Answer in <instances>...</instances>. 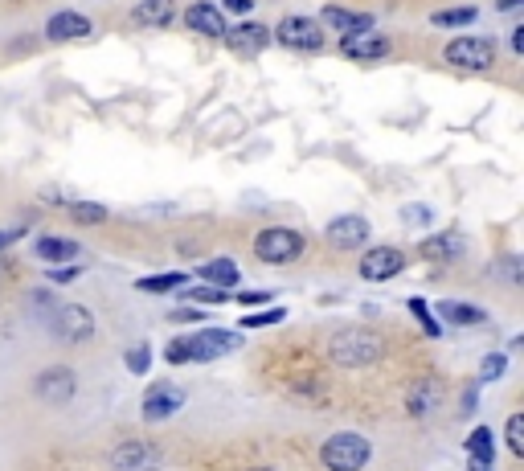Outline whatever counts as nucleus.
I'll list each match as a JSON object with an SVG mask.
<instances>
[{
  "instance_id": "nucleus-1",
  "label": "nucleus",
  "mask_w": 524,
  "mask_h": 471,
  "mask_svg": "<svg viewBox=\"0 0 524 471\" xmlns=\"http://www.w3.org/2000/svg\"><path fill=\"white\" fill-rule=\"evenodd\" d=\"M328 357L340 369H365L385 357V336L373 328H340L328 340Z\"/></svg>"
},
{
  "instance_id": "nucleus-2",
  "label": "nucleus",
  "mask_w": 524,
  "mask_h": 471,
  "mask_svg": "<svg viewBox=\"0 0 524 471\" xmlns=\"http://www.w3.org/2000/svg\"><path fill=\"white\" fill-rule=\"evenodd\" d=\"M303 250H308V238L291 226H267L254 238V259L267 267H287V263L303 259Z\"/></svg>"
},
{
  "instance_id": "nucleus-3",
  "label": "nucleus",
  "mask_w": 524,
  "mask_h": 471,
  "mask_svg": "<svg viewBox=\"0 0 524 471\" xmlns=\"http://www.w3.org/2000/svg\"><path fill=\"white\" fill-rule=\"evenodd\" d=\"M373 459V447L365 435H353V431H340L332 439H324L320 447V463L328 471H361L365 463Z\"/></svg>"
},
{
  "instance_id": "nucleus-4",
  "label": "nucleus",
  "mask_w": 524,
  "mask_h": 471,
  "mask_svg": "<svg viewBox=\"0 0 524 471\" xmlns=\"http://www.w3.org/2000/svg\"><path fill=\"white\" fill-rule=\"evenodd\" d=\"M443 62L467 74H484L496 66V41L492 37H455L443 50Z\"/></svg>"
},
{
  "instance_id": "nucleus-5",
  "label": "nucleus",
  "mask_w": 524,
  "mask_h": 471,
  "mask_svg": "<svg viewBox=\"0 0 524 471\" xmlns=\"http://www.w3.org/2000/svg\"><path fill=\"white\" fill-rule=\"evenodd\" d=\"M275 37H279V46L299 50V54L324 50V25L312 21V17H283L279 29H275Z\"/></svg>"
},
{
  "instance_id": "nucleus-6",
  "label": "nucleus",
  "mask_w": 524,
  "mask_h": 471,
  "mask_svg": "<svg viewBox=\"0 0 524 471\" xmlns=\"http://www.w3.org/2000/svg\"><path fill=\"white\" fill-rule=\"evenodd\" d=\"M74 390H78V377H74V369H66V365L41 369V373L33 377V394L46 402V406H66V402L74 398Z\"/></svg>"
},
{
  "instance_id": "nucleus-7",
  "label": "nucleus",
  "mask_w": 524,
  "mask_h": 471,
  "mask_svg": "<svg viewBox=\"0 0 524 471\" xmlns=\"http://www.w3.org/2000/svg\"><path fill=\"white\" fill-rule=\"evenodd\" d=\"M181 406H185V390H181V385L160 381V385H148V390H144L140 414H144V422H164V418L177 414Z\"/></svg>"
},
{
  "instance_id": "nucleus-8",
  "label": "nucleus",
  "mask_w": 524,
  "mask_h": 471,
  "mask_svg": "<svg viewBox=\"0 0 524 471\" xmlns=\"http://www.w3.org/2000/svg\"><path fill=\"white\" fill-rule=\"evenodd\" d=\"M222 41L230 46V54H238V58H258L262 50L271 46V29L258 25V21H242V25H226Z\"/></svg>"
},
{
  "instance_id": "nucleus-9",
  "label": "nucleus",
  "mask_w": 524,
  "mask_h": 471,
  "mask_svg": "<svg viewBox=\"0 0 524 471\" xmlns=\"http://www.w3.org/2000/svg\"><path fill=\"white\" fill-rule=\"evenodd\" d=\"M402 267H406V254L398 246H373L361 254V279H369V283H385Z\"/></svg>"
},
{
  "instance_id": "nucleus-10",
  "label": "nucleus",
  "mask_w": 524,
  "mask_h": 471,
  "mask_svg": "<svg viewBox=\"0 0 524 471\" xmlns=\"http://www.w3.org/2000/svg\"><path fill=\"white\" fill-rule=\"evenodd\" d=\"M54 332L66 340V345H78V340H91L95 336V316L86 312L82 304H66V308H54Z\"/></svg>"
},
{
  "instance_id": "nucleus-11",
  "label": "nucleus",
  "mask_w": 524,
  "mask_h": 471,
  "mask_svg": "<svg viewBox=\"0 0 524 471\" xmlns=\"http://www.w3.org/2000/svg\"><path fill=\"white\" fill-rule=\"evenodd\" d=\"M324 242L336 246V250H361L369 242V222L361 213H344V218L324 226Z\"/></svg>"
},
{
  "instance_id": "nucleus-12",
  "label": "nucleus",
  "mask_w": 524,
  "mask_h": 471,
  "mask_svg": "<svg viewBox=\"0 0 524 471\" xmlns=\"http://www.w3.org/2000/svg\"><path fill=\"white\" fill-rule=\"evenodd\" d=\"M340 54L353 62H381L389 54V37H381L377 29H361V33H344L340 37Z\"/></svg>"
},
{
  "instance_id": "nucleus-13",
  "label": "nucleus",
  "mask_w": 524,
  "mask_h": 471,
  "mask_svg": "<svg viewBox=\"0 0 524 471\" xmlns=\"http://www.w3.org/2000/svg\"><path fill=\"white\" fill-rule=\"evenodd\" d=\"M189 345H193V361H213V357H222V353H234L242 345V336L226 332V328H197L189 336Z\"/></svg>"
},
{
  "instance_id": "nucleus-14",
  "label": "nucleus",
  "mask_w": 524,
  "mask_h": 471,
  "mask_svg": "<svg viewBox=\"0 0 524 471\" xmlns=\"http://www.w3.org/2000/svg\"><path fill=\"white\" fill-rule=\"evenodd\" d=\"M467 451V467L471 471H496V435H492V426H475V431L467 435L463 443Z\"/></svg>"
},
{
  "instance_id": "nucleus-15",
  "label": "nucleus",
  "mask_w": 524,
  "mask_h": 471,
  "mask_svg": "<svg viewBox=\"0 0 524 471\" xmlns=\"http://www.w3.org/2000/svg\"><path fill=\"white\" fill-rule=\"evenodd\" d=\"M91 17L86 13H54L46 21V37L50 41H82V37H91Z\"/></svg>"
},
{
  "instance_id": "nucleus-16",
  "label": "nucleus",
  "mask_w": 524,
  "mask_h": 471,
  "mask_svg": "<svg viewBox=\"0 0 524 471\" xmlns=\"http://www.w3.org/2000/svg\"><path fill=\"white\" fill-rule=\"evenodd\" d=\"M152 459H156V447L144 443V439H127V443H119V447L111 451V467H115V471H140V467H148Z\"/></svg>"
},
{
  "instance_id": "nucleus-17",
  "label": "nucleus",
  "mask_w": 524,
  "mask_h": 471,
  "mask_svg": "<svg viewBox=\"0 0 524 471\" xmlns=\"http://www.w3.org/2000/svg\"><path fill=\"white\" fill-rule=\"evenodd\" d=\"M185 25L201 37H222L226 33V17L222 9H213V5H189L185 9Z\"/></svg>"
},
{
  "instance_id": "nucleus-18",
  "label": "nucleus",
  "mask_w": 524,
  "mask_h": 471,
  "mask_svg": "<svg viewBox=\"0 0 524 471\" xmlns=\"http://www.w3.org/2000/svg\"><path fill=\"white\" fill-rule=\"evenodd\" d=\"M172 17H177V5H172V0H140V5L131 9V21L144 25V29H164V25H172Z\"/></svg>"
},
{
  "instance_id": "nucleus-19",
  "label": "nucleus",
  "mask_w": 524,
  "mask_h": 471,
  "mask_svg": "<svg viewBox=\"0 0 524 471\" xmlns=\"http://www.w3.org/2000/svg\"><path fill=\"white\" fill-rule=\"evenodd\" d=\"M439 402H443V390H439L434 381H414L410 394H406V410H410L414 418H426L430 410H439Z\"/></svg>"
},
{
  "instance_id": "nucleus-20",
  "label": "nucleus",
  "mask_w": 524,
  "mask_h": 471,
  "mask_svg": "<svg viewBox=\"0 0 524 471\" xmlns=\"http://www.w3.org/2000/svg\"><path fill=\"white\" fill-rule=\"evenodd\" d=\"M463 250H467V242H463L459 234H439V238H426V242H422V259H430V263H451V259H463Z\"/></svg>"
},
{
  "instance_id": "nucleus-21",
  "label": "nucleus",
  "mask_w": 524,
  "mask_h": 471,
  "mask_svg": "<svg viewBox=\"0 0 524 471\" xmlns=\"http://www.w3.org/2000/svg\"><path fill=\"white\" fill-rule=\"evenodd\" d=\"M434 312H439L443 320H451V324H459V328H475V324H484V320H488V312H484V308H475V304H459V299H443V304L434 308Z\"/></svg>"
},
{
  "instance_id": "nucleus-22",
  "label": "nucleus",
  "mask_w": 524,
  "mask_h": 471,
  "mask_svg": "<svg viewBox=\"0 0 524 471\" xmlns=\"http://www.w3.org/2000/svg\"><path fill=\"white\" fill-rule=\"evenodd\" d=\"M197 279H205V283H213V287H234V283L242 279V271H238L234 259H209V263L197 267Z\"/></svg>"
},
{
  "instance_id": "nucleus-23",
  "label": "nucleus",
  "mask_w": 524,
  "mask_h": 471,
  "mask_svg": "<svg viewBox=\"0 0 524 471\" xmlns=\"http://www.w3.org/2000/svg\"><path fill=\"white\" fill-rule=\"evenodd\" d=\"M320 21H324V25H336L340 33H361V29H373V17H369V13H348V9H336V5H324Z\"/></svg>"
},
{
  "instance_id": "nucleus-24",
  "label": "nucleus",
  "mask_w": 524,
  "mask_h": 471,
  "mask_svg": "<svg viewBox=\"0 0 524 471\" xmlns=\"http://www.w3.org/2000/svg\"><path fill=\"white\" fill-rule=\"evenodd\" d=\"M33 254L37 259H46V263H70L78 254V242H70V238H37Z\"/></svg>"
},
{
  "instance_id": "nucleus-25",
  "label": "nucleus",
  "mask_w": 524,
  "mask_h": 471,
  "mask_svg": "<svg viewBox=\"0 0 524 471\" xmlns=\"http://www.w3.org/2000/svg\"><path fill=\"white\" fill-rule=\"evenodd\" d=\"M185 283H189L185 271H164V275H148V279H140L136 287L148 291V295H164V291H177V287H185Z\"/></svg>"
},
{
  "instance_id": "nucleus-26",
  "label": "nucleus",
  "mask_w": 524,
  "mask_h": 471,
  "mask_svg": "<svg viewBox=\"0 0 524 471\" xmlns=\"http://www.w3.org/2000/svg\"><path fill=\"white\" fill-rule=\"evenodd\" d=\"M70 222H78V226H103L107 222V205H99V201H70Z\"/></svg>"
},
{
  "instance_id": "nucleus-27",
  "label": "nucleus",
  "mask_w": 524,
  "mask_h": 471,
  "mask_svg": "<svg viewBox=\"0 0 524 471\" xmlns=\"http://www.w3.org/2000/svg\"><path fill=\"white\" fill-rule=\"evenodd\" d=\"M471 21H475V9H471V5H463V9H443V13L430 17L434 29H459V25H471Z\"/></svg>"
},
{
  "instance_id": "nucleus-28",
  "label": "nucleus",
  "mask_w": 524,
  "mask_h": 471,
  "mask_svg": "<svg viewBox=\"0 0 524 471\" xmlns=\"http://www.w3.org/2000/svg\"><path fill=\"white\" fill-rule=\"evenodd\" d=\"M185 299L189 304H226L230 299V287H185Z\"/></svg>"
},
{
  "instance_id": "nucleus-29",
  "label": "nucleus",
  "mask_w": 524,
  "mask_h": 471,
  "mask_svg": "<svg viewBox=\"0 0 524 471\" xmlns=\"http://www.w3.org/2000/svg\"><path fill=\"white\" fill-rule=\"evenodd\" d=\"M406 308H410V312H414V320H418V324L426 328V336H443V324L434 320V312L426 308V299H422V295H414V299H410Z\"/></svg>"
},
{
  "instance_id": "nucleus-30",
  "label": "nucleus",
  "mask_w": 524,
  "mask_h": 471,
  "mask_svg": "<svg viewBox=\"0 0 524 471\" xmlns=\"http://www.w3.org/2000/svg\"><path fill=\"white\" fill-rule=\"evenodd\" d=\"M504 439H508V451H512L516 459H520V455H524V414H508Z\"/></svg>"
},
{
  "instance_id": "nucleus-31",
  "label": "nucleus",
  "mask_w": 524,
  "mask_h": 471,
  "mask_svg": "<svg viewBox=\"0 0 524 471\" xmlns=\"http://www.w3.org/2000/svg\"><path fill=\"white\" fill-rule=\"evenodd\" d=\"M123 365H127L131 373H136V377H144V373L152 369V349H148V345H136V349H127Z\"/></svg>"
},
{
  "instance_id": "nucleus-32",
  "label": "nucleus",
  "mask_w": 524,
  "mask_h": 471,
  "mask_svg": "<svg viewBox=\"0 0 524 471\" xmlns=\"http://www.w3.org/2000/svg\"><path fill=\"white\" fill-rule=\"evenodd\" d=\"M164 361H168V365H189V361H193V345H189V336L172 340V345L164 349Z\"/></svg>"
},
{
  "instance_id": "nucleus-33",
  "label": "nucleus",
  "mask_w": 524,
  "mask_h": 471,
  "mask_svg": "<svg viewBox=\"0 0 524 471\" xmlns=\"http://www.w3.org/2000/svg\"><path fill=\"white\" fill-rule=\"evenodd\" d=\"M279 320H287V312H283V308H267V312H250V316L242 320V328H271V324H279Z\"/></svg>"
},
{
  "instance_id": "nucleus-34",
  "label": "nucleus",
  "mask_w": 524,
  "mask_h": 471,
  "mask_svg": "<svg viewBox=\"0 0 524 471\" xmlns=\"http://www.w3.org/2000/svg\"><path fill=\"white\" fill-rule=\"evenodd\" d=\"M402 222L406 226H430L434 213H430V205H402Z\"/></svg>"
},
{
  "instance_id": "nucleus-35",
  "label": "nucleus",
  "mask_w": 524,
  "mask_h": 471,
  "mask_svg": "<svg viewBox=\"0 0 524 471\" xmlns=\"http://www.w3.org/2000/svg\"><path fill=\"white\" fill-rule=\"evenodd\" d=\"M504 369H508V357H504V353H496V357H488L484 365H479V381H496Z\"/></svg>"
},
{
  "instance_id": "nucleus-36",
  "label": "nucleus",
  "mask_w": 524,
  "mask_h": 471,
  "mask_svg": "<svg viewBox=\"0 0 524 471\" xmlns=\"http://www.w3.org/2000/svg\"><path fill=\"white\" fill-rule=\"evenodd\" d=\"M234 299H238V304H246V308H258V304H267V299H271V291H238Z\"/></svg>"
},
{
  "instance_id": "nucleus-37",
  "label": "nucleus",
  "mask_w": 524,
  "mask_h": 471,
  "mask_svg": "<svg viewBox=\"0 0 524 471\" xmlns=\"http://www.w3.org/2000/svg\"><path fill=\"white\" fill-rule=\"evenodd\" d=\"M25 238V226H13V230H0V254H5L13 242H21Z\"/></svg>"
},
{
  "instance_id": "nucleus-38",
  "label": "nucleus",
  "mask_w": 524,
  "mask_h": 471,
  "mask_svg": "<svg viewBox=\"0 0 524 471\" xmlns=\"http://www.w3.org/2000/svg\"><path fill=\"white\" fill-rule=\"evenodd\" d=\"M78 279V267H54L50 271V283H74Z\"/></svg>"
},
{
  "instance_id": "nucleus-39",
  "label": "nucleus",
  "mask_w": 524,
  "mask_h": 471,
  "mask_svg": "<svg viewBox=\"0 0 524 471\" xmlns=\"http://www.w3.org/2000/svg\"><path fill=\"white\" fill-rule=\"evenodd\" d=\"M168 320H177V324H189V320H205L197 308H177V312H172Z\"/></svg>"
},
{
  "instance_id": "nucleus-40",
  "label": "nucleus",
  "mask_w": 524,
  "mask_h": 471,
  "mask_svg": "<svg viewBox=\"0 0 524 471\" xmlns=\"http://www.w3.org/2000/svg\"><path fill=\"white\" fill-rule=\"evenodd\" d=\"M226 9H230V13H250L254 0H226Z\"/></svg>"
},
{
  "instance_id": "nucleus-41",
  "label": "nucleus",
  "mask_w": 524,
  "mask_h": 471,
  "mask_svg": "<svg viewBox=\"0 0 524 471\" xmlns=\"http://www.w3.org/2000/svg\"><path fill=\"white\" fill-rule=\"evenodd\" d=\"M512 50H516V54H524V25H516V29H512Z\"/></svg>"
},
{
  "instance_id": "nucleus-42",
  "label": "nucleus",
  "mask_w": 524,
  "mask_h": 471,
  "mask_svg": "<svg viewBox=\"0 0 524 471\" xmlns=\"http://www.w3.org/2000/svg\"><path fill=\"white\" fill-rule=\"evenodd\" d=\"M520 5H524V0H500L496 9H500V13H512V9H520Z\"/></svg>"
},
{
  "instance_id": "nucleus-43",
  "label": "nucleus",
  "mask_w": 524,
  "mask_h": 471,
  "mask_svg": "<svg viewBox=\"0 0 524 471\" xmlns=\"http://www.w3.org/2000/svg\"><path fill=\"white\" fill-rule=\"evenodd\" d=\"M254 471H275V467H254Z\"/></svg>"
}]
</instances>
